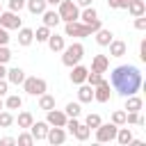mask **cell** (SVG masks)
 I'll return each instance as SVG.
<instances>
[{
  "mask_svg": "<svg viewBox=\"0 0 146 146\" xmlns=\"http://www.w3.org/2000/svg\"><path fill=\"white\" fill-rule=\"evenodd\" d=\"M48 36H50V27H46V25L36 27V32H34V39H36L39 43H46V41H48Z\"/></svg>",
  "mask_w": 146,
  "mask_h": 146,
  "instance_id": "f546056e",
  "label": "cell"
},
{
  "mask_svg": "<svg viewBox=\"0 0 146 146\" xmlns=\"http://www.w3.org/2000/svg\"><path fill=\"white\" fill-rule=\"evenodd\" d=\"M112 123H114V125H125V110L112 112Z\"/></svg>",
  "mask_w": 146,
  "mask_h": 146,
  "instance_id": "d590c367",
  "label": "cell"
},
{
  "mask_svg": "<svg viewBox=\"0 0 146 146\" xmlns=\"http://www.w3.org/2000/svg\"><path fill=\"white\" fill-rule=\"evenodd\" d=\"M14 123V114L9 110H0V128H9Z\"/></svg>",
  "mask_w": 146,
  "mask_h": 146,
  "instance_id": "1f68e13d",
  "label": "cell"
},
{
  "mask_svg": "<svg viewBox=\"0 0 146 146\" xmlns=\"http://www.w3.org/2000/svg\"><path fill=\"white\" fill-rule=\"evenodd\" d=\"M139 59L146 62V39H141V43H139Z\"/></svg>",
  "mask_w": 146,
  "mask_h": 146,
  "instance_id": "7bdbcfd3",
  "label": "cell"
},
{
  "mask_svg": "<svg viewBox=\"0 0 146 146\" xmlns=\"http://www.w3.org/2000/svg\"><path fill=\"white\" fill-rule=\"evenodd\" d=\"M110 96H112V87H110V82L103 80L100 84L94 87V100H98V103H107Z\"/></svg>",
  "mask_w": 146,
  "mask_h": 146,
  "instance_id": "ba28073f",
  "label": "cell"
},
{
  "mask_svg": "<svg viewBox=\"0 0 146 146\" xmlns=\"http://www.w3.org/2000/svg\"><path fill=\"white\" fill-rule=\"evenodd\" d=\"M46 139H48L52 146H55V144H64V141H66V130L59 128V125H52V128H48Z\"/></svg>",
  "mask_w": 146,
  "mask_h": 146,
  "instance_id": "8fae6325",
  "label": "cell"
},
{
  "mask_svg": "<svg viewBox=\"0 0 146 146\" xmlns=\"http://www.w3.org/2000/svg\"><path fill=\"white\" fill-rule=\"evenodd\" d=\"M16 123H18V128H23V130H27L30 125H32V121H34V116L30 114V112H18V119H14Z\"/></svg>",
  "mask_w": 146,
  "mask_h": 146,
  "instance_id": "f1b7e54d",
  "label": "cell"
},
{
  "mask_svg": "<svg viewBox=\"0 0 146 146\" xmlns=\"http://www.w3.org/2000/svg\"><path fill=\"white\" fill-rule=\"evenodd\" d=\"M23 7H25V0H9V11H16L18 14Z\"/></svg>",
  "mask_w": 146,
  "mask_h": 146,
  "instance_id": "f35d334b",
  "label": "cell"
},
{
  "mask_svg": "<svg viewBox=\"0 0 146 146\" xmlns=\"http://www.w3.org/2000/svg\"><path fill=\"white\" fill-rule=\"evenodd\" d=\"M23 89H25V94H30V96H41L43 91H48V84H46L43 78H36V75L27 78V75H25V80H23Z\"/></svg>",
  "mask_w": 146,
  "mask_h": 146,
  "instance_id": "5b68a950",
  "label": "cell"
},
{
  "mask_svg": "<svg viewBox=\"0 0 146 146\" xmlns=\"http://www.w3.org/2000/svg\"><path fill=\"white\" fill-rule=\"evenodd\" d=\"M94 34H96V43H98V46H107V43L114 39L112 30H107V27H100V30H96Z\"/></svg>",
  "mask_w": 146,
  "mask_h": 146,
  "instance_id": "603a6c76",
  "label": "cell"
},
{
  "mask_svg": "<svg viewBox=\"0 0 146 146\" xmlns=\"http://www.w3.org/2000/svg\"><path fill=\"white\" fill-rule=\"evenodd\" d=\"M0 110H5V100H2V96H0Z\"/></svg>",
  "mask_w": 146,
  "mask_h": 146,
  "instance_id": "681fc988",
  "label": "cell"
},
{
  "mask_svg": "<svg viewBox=\"0 0 146 146\" xmlns=\"http://www.w3.org/2000/svg\"><path fill=\"white\" fill-rule=\"evenodd\" d=\"M66 119H68V116H66L62 110H55V107H52V110L46 112V123H48V125H59V128H64Z\"/></svg>",
  "mask_w": 146,
  "mask_h": 146,
  "instance_id": "9c48e42d",
  "label": "cell"
},
{
  "mask_svg": "<svg viewBox=\"0 0 146 146\" xmlns=\"http://www.w3.org/2000/svg\"><path fill=\"white\" fill-rule=\"evenodd\" d=\"M135 27L137 30H146V18L144 16H135Z\"/></svg>",
  "mask_w": 146,
  "mask_h": 146,
  "instance_id": "b9f144b4",
  "label": "cell"
},
{
  "mask_svg": "<svg viewBox=\"0 0 146 146\" xmlns=\"http://www.w3.org/2000/svg\"><path fill=\"white\" fill-rule=\"evenodd\" d=\"M57 14H59V21H64V23L78 21L80 18V7L75 5V0H62L57 5Z\"/></svg>",
  "mask_w": 146,
  "mask_h": 146,
  "instance_id": "3957f363",
  "label": "cell"
},
{
  "mask_svg": "<svg viewBox=\"0 0 146 146\" xmlns=\"http://www.w3.org/2000/svg\"><path fill=\"white\" fill-rule=\"evenodd\" d=\"M55 107V96H50V94H41L39 96V110H43V112H48V110H52Z\"/></svg>",
  "mask_w": 146,
  "mask_h": 146,
  "instance_id": "484cf974",
  "label": "cell"
},
{
  "mask_svg": "<svg viewBox=\"0 0 146 146\" xmlns=\"http://www.w3.org/2000/svg\"><path fill=\"white\" fill-rule=\"evenodd\" d=\"M0 144H2V146H14V144H16V139H14V137H2V139H0Z\"/></svg>",
  "mask_w": 146,
  "mask_h": 146,
  "instance_id": "ee69618b",
  "label": "cell"
},
{
  "mask_svg": "<svg viewBox=\"0 0 146 146\" xmlns=\"http://www.w3.org/2000/svg\"><path fill=\"white\" fill-rule=\"evenodd\" d=\"M87 73H89V68L82 66V64L71 66V82H73V84H82V82L87 80Z\"/></svg>",
  "mask_w": 146,
  "mask_h": 146,
  "instance_id": "7c38bea8",
  "label": "cell"
},
{
  "mask_svg": "<svg viewBox=\"0 0 146 146\" xmlns=\"http://www.w3.org/2000/svg\"><path fill=\"white\" fill-rule=\"evenodd\" d=\"M62 0H46V5H59Z\"/></svg>",
  "mask_w": 146,
  "mask_h": 146,
  "instance_id": "c3c4849f",
  "label": "cell"
},
{
  "mask_svg": "<svg viewBox=\"0 0 146 146\" xmlns=\"http://www.w3.org/2000/svg\"><path fill=\"white\" fill-rule=\"evenodd\" d=\"M110 87H112L116 94H121L123 98H125V96H132V94H137L139 87H141V71H139L137 66H132V64H121V66H116V68L112 71V75H110Z\"/></svg>",
  "mask_w": 146,
  "mask_h": 146,
  "instance_id": "6da1fadb",
  "label": "cell"
},
{
  "mask_svg": "<svg viewBox=\"0 0 146 146\" xmlns=\"http://www.w3.org/2000/svg\"><path fill=\"white\" fill-rule=\"evenodd\" d=\"M80 103H66V107H64V114L66 116H80Z\"/></svg>",
  "mask_w": 146,
  "mask_h": 146,
  "instance_id": "836d02e7",
  "label": "cell"
},
{
  "mask_svg": "<svg viewBox=\"0 0 146 146\" xmlns=\"http://www.w3.org/2000/svg\"><path fill=\"white\" fill-rule=\"evenodd\" d=\"M103 80H105V78H103V73L89 71V73H87V80H84V82H87V84H91V87H96V84H100Z\"/></svg>",
  "mask_w": 146,
  "mask_h": 146,
  "instance_id": "d6a6232c",
  "label": "cell"
},
{
  "mask_svg": "<svg viewBox=\"0 0 146 146\" xmlns=\"http://www.w3.org/2000/svg\"><path fill=\"white\" fill-rule=\"evenodd\" d=\"M7 94V78H0V96Z\"/></svg>",
  "mask_w": 146,
  "mask_h": 146,
  "instance_id": "f6af8a7d",
  "label": "cell"
},
{
  "mask_svg": "<svg viewBox=\"0 0 146 146\" xmlns=\"http://www.w3.org/2000/svg\"><path fill=\"white\" fill-rule=\"evenodd\" d=\"M5 107H7V110H21V107H23V98H21L18 94H11V96L5 98Z\"/></svg>",
  "mask_w": 146,
  "mask_h": 146,
  "instance_id": "83f0119b",
  "label": "cell"
},
{
  "mask_svg": "<svg viewBox=\"0 0 146 146\" xmlns=\"http://www.w3.org/2000/svg\"><path fill=\"white\" fill-rule=\"evenodd\" d=\"M0 11H2V7H0Z\"/></svg>",
  "mask_w": 146,
  "mask_h": 146,
  "instance_id": "f907efd6",
  "label": "cell"
},
{
  "mask_svg": "<svg viewBox=\"0 0 146 146\" xmlns=\"http://www.w3.org/2000/svg\"><path fill=\"white\" fill-rule=\"evenodd\" d=\"M46 43H48V48H50L52 52H62L64 46H66V43H64V36H59V34H55V32H50V36H48Z\"/></svg>",
  "mask_w": 146,
  "mask_h": 146,
  "instance_id": "d6986e66",
  "label": "cell"
},
{
  "mask_svg": "<svg viewBox=\"0 0 146 146\" xmlns=\"http://www.w3.org/2000/svg\"><path fill=\"white\" fill-rule=\"evenodd\" d=\"M0 25L5 30H18L21 27V16L16 11H0Z\"/></svg>",
  "mask_w": 146,
  "mask_h": 146,
  "instance_id": "52a82bcc",
  "label": "cell"
},
{
  "mask_svg": "<svg viewBox=\"0 0 146 146\" xmlns=\"http://www.w3.org/2000/svg\"><path fill=\"white\" fill-rule=\"evenodd\" d=\"M107 46H110V57H123V55L128 52V43H125V41L112 39Z\"/></svg>",
  "mask_w": 146,
  "mask_h": 146,
  "instance_id": "4fadbf2b",
  "label": "cell"
},
{
  "mask_svg": "<svg viewBox=\"0 0 146 146\" xmlns=\"http://www.w3.org/2000/svg\"><path fill=\"white\" fill-rule=\"evenodd\" d=\"M7 43H9V32L0 25V46H7Z\"/></svg>",
  "mask_w": 146,
  "mask_h": 146,
  "instance_id": "60d3db41",
  "label": "cell"
},
{
  "mask_svg": "<svg viewBox=\"0 0 146 146\" xmlns=\"http://www.w3.org/2000/svg\"><path fill=\"white\" fill-rule=\"evenodd\" d=\"M34 41V30L30 27H18V46H30Z\"/></svg>",
  "mask_w": 146,
  "mask_h": 146,
  "instance_id": "7402d4cb",
  "label": "cell"
},
{
  "mask_svg": "<svg viewBox=\"0 0 146 146\" xmlns=\"http://www.w3.org/2000/svg\"><path fill=\"white\" fill-rule=\"evenodd\" d=\"M94 100V87L91 84H78V103H91Z\"/></svg>",
  "mask_w": 146,
  "mask_h": 146,
  "instance_id": "9a60e30c",
  "label": "cell"
},
{
  "mask_svg": "<svg viewBox=\"0 0 146 146\" xmlns=\"http://www.w3.org/2000/svg\"><path fill=\"white\" fill-rule=\"evenodd\" d=\"M64 34H66V36L84 39V36H91L94 32H91V30H89V25H84L82 21H68V23H64Z\"/></svg>",
  "mask_w": 146,
  "mask_h": 146,
  "instance_id": "277c9868",
  "label": "cell"
},
{
  "mask_svg": "<svg viewBox=\"0 0 146 146\" xmlns=\"http://www.w3.org/2000/svg\"><path fill=\"white\" fill-rule=\"evenodd\" d=\"M78 21H82L84 25H91L94 21H98V11H96V9L89 5V7H84V11L80 14V18H78Z\"/></svg>",
  "mask_w": 146,
  "mask_h": 146,
  "instance_id": "cb8c5ba5",
  "label": "cell"
},
{
  "mask_svg": "<svg viewBox=\"0 0 146 146\" xmlns=\"http://www.w3.org/2000/svg\"><path fill=\"white\" fill-rule=\"evenodd\" d=\"M116 130H119V125H114V123H100L96 128V139L98 141H114Z\"/></svg>",
  "mask_w": 146,
  "mask_h": 146,
  "instance_id": "8992f818",
  "label": "cell"
},
{
  "mask_svg": "<svg viewBox=\"0 0 146 146\" xmlns=\"http://www.w3.org/2000/svg\"><path fill=\"white\" fill-rule=\"evenodd\" d=\"M125 9L130 11V16H144L146 14V2L144 0H130Z\"/></svg>",
  "mask_w": 146,
  "mask_h": 146,
  "instance_id": "44dd1931",
  "label": "cell"
},
{
  "mask_svg": "<svg viewBox=\"0 0 146 146\" xmlns=\"http://www.w3.org/2000/svg\"><path fill=\"white\" fill-rule=\"evenodd\" d=\"M114 139H116V141H119L121 146H128V144L132 141V130H130V128H119V130H116V137H114Z\"/></svg>",
  "mask_w": 146,
  "mask_h": 146,
  "instance_id": "d4e9b609",
  "label": "cell"
},
{
  "mask_svg": "<svg viewBox=\"0 0 146 146\" xmlns=\"http://www.w3.org/2000/svg\"><path fill=\"white\" fill-rule=\"evenodd\" d=\"M82 57H84V46L80 41H75L71 46H64V50H62V64L68 66V68L75 66V64H80Z\"/></svg>",
  "mask_w": 146,
  "mask_h": 146,
  "instance_id": "7a4b0ae2",
  "label": "cell"
},
{
  "mask_svg": "<svg viewBox=\"0 0 146 146\" xmlns=\"http://www.w3.org/2000/svg\"><path fill=\"white\" fill-rule=\"evenodd\" d=\"M41 16H43V25H46V27H50V30H52V27H57V25L62 23V21H59V14H57L55 9H46Z\"/></svg>",
  "mask_w": 146,
  "mask_h": 146,
  "instance_id": "ac0fdd59",
  "label": "cell"
},
{
  "mask_svg": "<svg viewBox=\"0 0 146 146\" xmlns=\"http://www.w3.org/2000/svg\"><path fill=\"white\" fill-rule=\"evenodd\" d=\"M141 107H144V100L137 96V94H132V96H125V112H141Z\"/></svg>",
  "mask_w": 146,
  "mask_h": 146,
  "instance_id": "e0dca14e",
  "label": "cell"
},
{
  "mask_svg": "<svg viewBox=\"0 0 146 146\" xmlns=\"http://www.w3.org/2000/svg\"><path fill=\"white\" fill-rule=\"evenodd\" d=\"M11 59V50L7 46H0V64H7Z\"/></svg>",
  "mask_w": 146,
  "mask_h": 146,
  "instance_id": "74e56055",
  "label": "cell"
},
{
  "mask_svg": "<svg viewBox=\"0 0 146 146\" xmlns=\"http://www.w3.org/2000/svg\"><path fill=\"white\" fill-rule=\"evenodd\" d=\"M91 2H94V0H75V5H78V7H89Z\"/></svg>",
  "mask_w": 146,
  "mask_h": 146,
  "instance_id": "bcb514c9",
  "label": "cell"
},
{
  "mask_svg": "<svg viewBox=\"0 0 146 146\" xmlns=\"http://www.w3.org/2000/svg\"><path fill=\"white\" fill-rule=\"evenodd\" d=\"M125 123H137V125H144L146 119L139 114V112H125Z\"/></svg>",
  "mask_w": 146,
  "mask_h": 146,
  "instance_id": "4dcf8cb0",
  "label": "cell"
},
{
  "mask_svg": "<svg viewBox=\"0 0 146 146\" xmlns=\"http://www.w3.org/2000/svg\"><path fill=\"white\" fill-rule=\"evenodd\" d=\"M100 123H103V119H100L98 114H87V119H84V125H89L91 130H96Z\"/></svg>",
  "mask_w": 146,
  "mask_h": 146,
  "instance_id": "e575fe53",
  "label": "cell"
},
{
  "mask_svg": "<svg viewBox=\"0 0 146 146\" xmlns=\"http://www.w3.org/2000/svg\"><path fill=\"white\" fill-rule=\"evenodd\" d=\"M23 80H25V71H23L21 66L7 68V82H11V84H23Z\"/></svg>",
  "mask_w": 146,
  "mask_h": 146,
  "instance_id": "2e32d148",
  "label": "cell"
},
{
  "mask_svg": "<svg viewBox=\"0 0 146 146\" xmlns=\"http://www.w3.org/2000/svg\"><path fill=\"white\" fill-rule=\"evenodd\" d=\"M16 144H21V146H32V144H34V137H32L30 132H21L18 139H16Z\"/></svg>",
  "mask_w": 146,
  "mask_h": 146,
  "instance_id": "8d00e7d4",
  "label": "cell"
},
{
  "mask_svg": "<svg viewBox=\"0 0 146 146\" xmlns=\"http://www.w3.org/2000/svg\"><path fill=\"white\" fill-rule=\"evenodd\" d=\"M0 78H7V68H5V64H0Z\"/></svg>",
  "mask_w": 146,
  "mask_h": 146,
  "instance_id": "7dc6e473",
  "label": "cell"
},
{
  "mask_svg": "<svg viewBox=\"0 0 146 146\" xmlns=\"http://www.w3.org/2000/svg\"><path fill=\"white\" fill-rule=\"evenodd\" d=\"M25 7H27L30 14H34V16H41V14L48 9L46 0H25Z\"/></svg>",
  "mask_w": 146,
  "mask_h": 146,
  "instance_id": "ffe728a7",
  "label": "cell"
},
{
  "mask_svg": "<svg viewBox=\"0 0 146 146\" xmlns=\"http://www.w3.org/2000/svg\"><path fill=\"white\" fill-rule=\"evenodd\" d=\"M48 123L46 121H32V125L27 128L30 130V135L34 137V141H41V139H46V135H48Z\"/></svg>",
  "mask_w": 146,
  "mask_h": 146,
  "instance_id": "30bf717a",
  "label": "cell"
},
{
  "mask_svg": "<svg viewBox=\"0 0 146 146\" xmlns=\"http://www.w3.org/2000/svg\"><path fill=\"white\" fill-rule=\"evenodd\" d=\"M128 2H130V0H107V5H110L112 9H125Z\"/></svg>",
  "mask_w": 146,
  "mask_h": 146,
  "instance_id": "ab89813d",
  "label": "cell"
},
{
  "mask_svg": "<svg viewBox=\"0 0 146 146\" xmlns=\"http://www.w3.org/2000/svg\"><path fill=\"white\" fill-rule=\"evenodd\" d=\"M89 135H91V128H89V125H84V123H78V128L73 130V137H75L78 141H87V139H89Z\"/></svg>",
  "mask_w": 146,
  "mask_h": 146,
  "instance_id": "4316f807",
  "label": "cell"
},
{
  "mask_svg": "<svg viewBox=\"0 0 146 146\" xmlns=\"http://www.w3.org/2000/svg\"><path fill=\"white\" fill-rule=\"evenodd\" d=\"M107 68H110V57H107V55H96V57L91 59V71H96V73H107Z\"/></svg>",
  "mask_w": 146,
  "mask_h": 146,
  "instance_id": "5bb4252c",
  "label": "cell"
}]
</instances>
